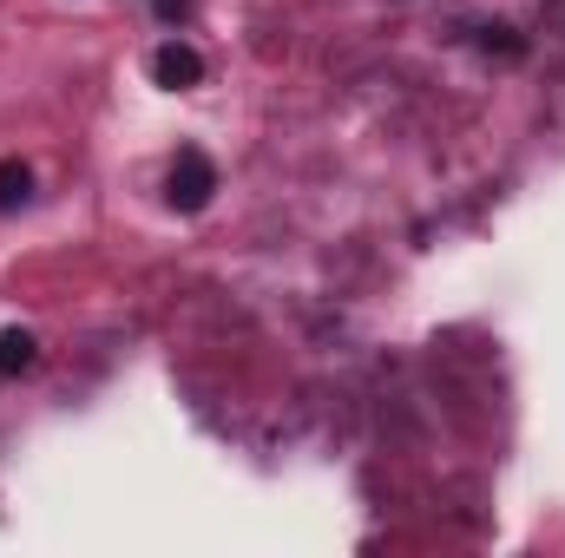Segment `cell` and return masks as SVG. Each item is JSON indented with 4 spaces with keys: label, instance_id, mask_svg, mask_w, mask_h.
I'll list each match as a JSON object with an SVG mask.
<instances>
[{
    "label": "cell",
    "instance_id": "2",
    "mask_svg": "<svg viewBox=\"0 0 565 558\" xmlns=\"http://www.w3.org/2000/svg\"><path fill=\"white\" fill-rule=\"evenodd\" d=\"M151 79H158V86H171V93H191V86H204V60H198V46H184V40H164V46L151 53Z\"/></svg>",
    "mask_w": 565,
    "mask_h": 558
},
{
    "label": "cell",
    "instance_id": "4",
    "mask_svg": "<svg viewBox=\"0 0 565 558\" xmlns=\"http://www.w3.org/2000/svg\"><path fill=\"white\" fill-rule=\"evenodd\" d=\"M33 197V164L20 158H0V211H20Z\"/></svg>",
    "mask_w": 565,
    "mask_h": 558
},
{
    "label": "cell",
    "instance_id": "6",
    "mask_svg": "<svg viewBox=\"0 0 565 558\" xmlns=\"http://www.w3.org/2000/svg\"><path fill=\"white\" fill-rule=\"evenodd\" d=\"M151 13H158L164 26H178V20H191V0H151Z\"/></svg>",
    "mask_w": 565,
    "mask_h": 558
},
{
    "label": "cell",
    "instance_id": "5",
    "mask_svg": "<svg viewBox=\"0 0 565 558\" xmlns=\"http://www.w3.org/2000/svg\"><path fill=\"white\" fill-rule=\"evenodd\" d=\"M493 46H500L507 60H520V53H526V40H520L513 26H487V53H493Z\"/></svg>",
    "mask_w": 565,
    "mask_h": 558
},
{
    "label": "cell",
    "instance_id": "1",
    "mask_svg": "<svg viewBox=\"0 0 565 558\" xmlns=\"http://www.w3.org/2000/svg\"><path fill=\"white\" fill-rule=\"evenodd\" d=\"M164 197H171V211H204L211 197H217V164L204 158V151H178L171 158V178H164Z\"/></svg>",
    "mask_w": 565,
    "mask_h": 558
},
{
    "label": "cell",
    "instance_id": "3",
    "mask_svg": "<svg viewBox=\"0 0 565 558\" xmlns=\"http://www.w3.org/2000/svg\"><path fill=\"white\" fill-rule=\"evenodd\" d=\"M33 362H40L33 329H0V375H26Z\"/></svg>",
    "mask_w": 565,
    "mask_h": 558
}]
</instances>
